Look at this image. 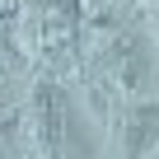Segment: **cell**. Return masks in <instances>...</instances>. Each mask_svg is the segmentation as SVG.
<instances>
[{
  "label": "cell",
  "instance_id": "obj_1",
  "mask_svg": "<svg viewBox=\"0 0 159 159\" xmlns=\"http://www.w3.org/2000/svg\"><path fill=\"white\" fill-rule=\"evenodd\" d=\"M154 52L145 42H117V52L108 56V94L122 98L126 108H140L154 98Z\"/></svg>",
  "mask_w": 159,
  "mask_h": 159
},
{
  "label": "cell",
  "instance_id": "obj_2",
  "mask_svg": "<svg viewBox=\"0 0 159 159\" xmlns=\"http://www.w3.org/2000/svg\"><path fill=\"white\" fill-rule=\"evenodd\" d=\"M28 42L52 52V47H70L84 24V0H33L28 5Z\"/></svg>",
  "mask_w": 159,
  "mask_h": 159
},
{
  "label": "cell",
  "instance_id": "obj_3",
  "mask_svg": "<svg viewBox=\"0 0 159 159\" xmlns=\"http://www.w3.org/2000/svg\"><path fill=\"white\" fill-rule=\"evenodd\" d=\"M117 140H122V159H150L159 150V112H154V103L126 108V117L117 122Z\"/></svg>",
  "mask_w": 159,
  "mask_h": 159
},
{
  "label": "cell",
  "instance_id": "obj_4",
  "mask_svg": "<svg viewBox=\"0 0 159 159\" xmlns=\"http://www.w3.org/2000/svg\"><path fill=\"white\" fill-rule=\"evenodd\" d=\"M61 122H66V103H61V94H56L52 84H38L33 98H28V131H33V140H38L42 150H56V140H61Z\"/></svg>",
  "mask_w": 159,
  "mask_h": 159
},
{
  "label": "cell",
  "instance_id": "obj_5",
  "mask_svg": "<svg viewBox=\"0 0 159 159\" xmlns=\"http://www.w3.org/2000/svg\"><path fill=\"white\" fill-rule=\"evenodd\" d=\"M117 5V0H94V10H112Z\"/></svg>",
  "mask_w": 159,
  "mask_h": 159
},
{
  "label": "cell",
  "instance_id": "obj_6",
  "mask_svg": "<svg viewBox=\"0 0 159 159\" xmlns=\"http://www.w3.org/2000/svg\"><path fill=\"white\" fill-rule=\"evenodd\" d=\"M10 131H14V126H10V122H5V126H0V145H5V140H10Z\"/></svg>",
  "mask_w": 159,
  "mask_h": 159
}]
</instances>
